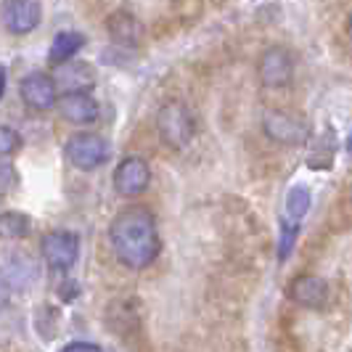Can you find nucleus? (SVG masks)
Listing matches in <instances>:
<instances>
[{
	"instance_id": "nucleus-13",
	"label": "nucleus",
	"mask_w": 352,
	"mask_h": 352,
	"mask_svg": "<svg viewBox=\"0 0 352 352\" xmlns=\"http://www.w3.org/2000/svg\"><path fill=\"white\" fill-rule=\"evenodd\" d=\"M82 45H85V37L80 35V32H58L51 43L48 61H51L53 67H56V64H64V61L74 58V53L80 51Z\"/></svg>"
},
{
	"instance_id": "nucleus-7",
	"label": "nucleus",
	"mask_w": 352,
	"mask_h": 352,
	"mask_svg": "<svg viewBox=\"0 0 352 352\" xmlns=\"http://www.w3.org/2000/svg\"><path fill=\"white\" fill-rule=\"evenodd\" d=\"M19 93H21L24 104L35 111H48L58 104V88H56L53 74H43V72L27 74L19 85Z\"/></svg>"
},
{
	"instance_id": "nucleus-14",
	"label": "nucleus",
	"mask_w": 352,
	"mask_h": 352,
	"mask_svg": "<svg viewBox=\"0 0 352 352\" xmlns=\"http://www.w3.org/2000/svg\"><path fill=\"white\" fill-rule=\"evenodd\" d=\"M109 32L122 45H135L141 40V24L133 16H127V14H114L109 19Z\"/></svg>"
},
{
	"instance_id": "nucleus-15",
	"label": "nucleus",
	"mask_w": 352,
	"mask_h": 352,
	"mask_svg": "<svg viewBox=\"0 0 352 352\" xmlns=\"http://www.w3.org/2000/svg\"><path fill=\"white\" fill-rule=\"evenodd\" d=\"M30 233V217L21 212H3L0 214V239H24Z\"/></svg>"
},
{
	"instance_id": "nucleus-16",
	"label": "nucleus",
	"mask_w": 352,
	"mask_h": 352,
	"mask_svg": "<svg viewBox=\"0 0 352 352\" xmlns=\"http://www.w3.org/2000/svg\"><path fill=\"white\" fill-rule=\"evenodd\" d=\"M307 210H310V191L305 186H294L286 196V220L302 223Z\"/></svg>"
},
{
	"instance_id": "nucleus-10",
	"label": "nucleus",
	"mask_w": 352,
	"mask_h": 352,
	"mask_svg": "<svg viewBox=\"0 0 352 352\" xmlns=\"http://www.w3.org/2000/svg\"><path fill=\"white\" fill-rule=\"evenodd\" d=\"M53 80H56V88L64 90V93H90L93 82H96V74L88 64L69 58L64 64H56Z\"/></svg>"
},
{
	"instance_id": "nucleus-12",
	"label": "nucleus",
	"mask_w": 352,
	"mask_h": 352,
	"mask_svg": "<svg viewBox=\"0 0 352 352\" xmlns=\"http://www.w3.org/2000/svg\"><path fill=\"white\" fill-rule=\"evenodd\" d=\"M289 297L302 307H320L329 300V283L318 276H297L289 286Z\"/></svg>"
},
{
	"instance_id": "nucleus-20",
	"label": "nucleus",
	"mask_w": 352,
	"mask_h": 352,
	"mask_svg": "<svg viewBox=\"0 0 352 352\" xmlns=\"http://www.w3.org/2000/svg\"><path fill=\"white\" fill-rule=\"evenodd\" d=\"M6 77H8V74H6V67L0 64V98H3V93H6Z\"/></svg>"
},
{
	"instance_id": "nucleus-9",
	"label": "nucleus",
	"mask_w": 352,
	"mask_h": 352,
	"mask_svg": "<svg viewBox=\"0 0 352 352\" xmlns=\"http://www.w3.org/2000/svg\"><path fill=\"white\" fill-rule=\"evenodd\" d=\"M263 127L267 133V138H273L276 143H286V146H300L310 135L307 124L302 122L300 117L286 114V111H267L263 120Z\"/></svg>"
},
{
	"instance_id": "nucleus-23",
	"label": "nucleus",
	"mask_w": 352,
	"mask_h": 352,
	"mask_svg": "<svg viewBox=\"0 0 352 352\" xmlns=\"http://www.w3.org/2000/svg\"><path fill=\"white\" fill-rule=\"evenodd\" d=\"M347 151L352 154V133H350V138H347Z\"/></svg>"
},
{
	"instance_id": "nucleus-5",
	"label": "nucleus",
	"mask_w": 352,
	"mask_h": 352,
	"mask_svg": "<svg viewBox=\"0 0 352 352\" xmlns=\"http://www.w3.org/2000/svg\"><path fill=\"white\" fill-rule=\"evenodd\" d=\"M257 74H260V82L265 88H286L294 77V58L292 53L281 48V45H273L260 56V64H257Z\"/></svg>"
},
{
	"instance_id": "nucleus-17",
	"label": "nucleus",
	"mask_w": 352,
	"mask_h": 352,
	"mask_svg": "<svg viewBox=\"0 0 352 352\" xmlns=\"http://www.w3.org/2000/svg\"><path fill=\"white\" fill-rule=\"evenodd\" d=\"M300 233V223L294 220H286L283 217V226H281V247H278V260H286L292 254V247H294V239Z\"/></svg>"
},
{
	"instance_id": "nucleus-3",
	"label": "nucleus",
	"mask_w": 352,
	"mask_h": 352,
	"mask_svg": "<svg viewBox=\"0 0 352 352\" xmlns=\"http://www.w3.org/2000/svg\"><path fill=\"white\" fill-rule=\"evenodd\" d=\"M64 151H67V159L77 170L90 173L109 159V141L104 135H96V133H77L67 141Z\"/></svg>"
},
{
	"instance_id": "nucleus-11",
	"label": "nucleus",
	"mask_w": 352,
	"mask_h": 352,
	"mask_svg": "<svg viewBox=\"0 0 352 352\" xmlns=\"http://www.w3.org/2000/svg\"><path fill=\"white\" fill-rule=\"evenodd\" d=\"M56 106L67 122L90 124L98 120V101L90 93H64Z\"/></svg>"
},
{
	"instance_id": "nucleus-4",
	"label": "nucleus",
	"mask_w": 352,
	"mask_h": 352,
	"mask_svg": "<svg viewBox=\"0 0 352 352\" xmlns=\"http://www.w3.org/2000/svg\"><path fill=\"white\" fill-rule=\"evenodd\" d=\"M40 252L51 270H69L80 257V239L72 230H51L43 236Z\"/></svg>"
},
{
	"instance_id": "nucleus-22",
	"label": "nucleus",
	"mask_w": 352,
	"mask_h": 352,
	"mask_svg": "<svg viewBox=\"0 0 352 352\" xmlns=\"http://www.w3.org/2000/svg\"><path fill=\"white\" fill-rule=\"evenodd\" d=\"M347 37H350V43H352V14H350V19H347Z\"/></svg>"
},
{
	"instance_id": "nucleus-2",
	"label": "nucleus",
	"mask_w": 352,
	"mask_h": 352,
	"mask_svg": "<svg viewBox=\"0 0 352 352\" xmlns=\"http://www.w3.org/2000/svg\"><path fill=\"white\" fill-rule=\"evenodd\" d=\"M159 138L170 148H186L196 135V120L191 109L180 101H170L159 109L157 114Z\"/></svg>"
},
{
	"instance_id": "nucleus-6",
	"label": "nucleus",
	"mask_w": 352,
	"mask_h": 352,
	"mask_svg": "<svg viewBox=\"0 0 352 352\" xmlns=\"http://www.w3.org/2000/svg\"><path fill=\"white\" fill-rule=\"evenodd\" d=\"M151 183V167L141 157H124L114 170V188L124 199L141 196Z\"/></svg>"
},
{
	"instance_id": "nucleus-1",
	"label": "nucleus",
	"mask_w": 352,
	"mask_h": 352,
	"mask_svg": "<svg viewBox=\"0 0 352 352\" xmlns=\"http://www.w3.org/2000/svg\"><path fill=\"white\" fill-rule=\"evenodd\" d=\"M109 241L124 267L143 270L157 260L159 254V230L154 212L146 207H124L109 228Z\"/></svg>"
},
{
	"instance_id": "nucleus-19",
	"label": "nucleus",
	"mask_w": 352,
	"mask_h": 352,
	"mask_svg": "<svg viewBox=\"0 0 352 352\" xmlns=\"http://www.w3.org/2000/svg\"><path fill=\"white\" fill-rule=\"evenodd\" d=\"M61 352H104V350L96 347V344H90V342H72V344H67Z\"/></svg>"
},
{
	"instance_id": "nucleus-18",
	"label": "nucleus",
	"mask_w": 352,
	"mask_h": 352,
	"mask_svg": "<svg viewBox=\"0 0 352 352\" xmlns=\"http://www.w3.org/2000/svg\"><path fill=\"white\" fill-rule=\"evenodd\" d=\"M19 146H21V138H19V133L14 127H6V124H0V157H8V154H14Z\"/></svg>"
},
{
	"instance_id": "nucleus-21",
	"label": "nucleus",
	"mask_w": 352,
	"mask_h": 352,
	"mask_svg": "<svg viewBox=\"0 0 352 352\" xmlns=\"http://www.w3.org/2000/svg\"><path fill=\"white\" fill-rule=\"evenodd\" d=\"M8 302V289H6V283H0V307Z\"/></svg>"
},
{
	"instance_id": "nucleus-8",
	"label": "nucleus",
	"mask_w": 352,
	"mask_h": 352,
	"mask_svg": "<svg viewBox=\"0 0 352 352\" xmlns=\"http://www.w3.org/2000/svg\"><path fill=\"white\" fill-rule=\"evenodd\" d=\"M43 19V6L40 0H6L3 6V27L11 35H30L37 30Z\"/></svg>"
}]
</instances>
